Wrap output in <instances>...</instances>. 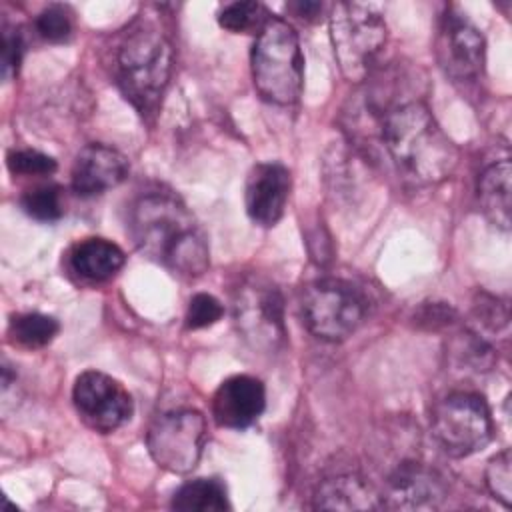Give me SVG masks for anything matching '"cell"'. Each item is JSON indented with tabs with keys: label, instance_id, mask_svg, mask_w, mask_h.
I'll return each mask as SVG.
<instances>
[{
	"label": "cell",
	"instance_id": "obj_1",
	"mask_svg": "<svg viewBox=\"0 0 512 512\" xmlns=\"http://www.w3.org/2000/svg\"><path fill=\"white\" fill-rule=\"evenodd\" d=\"M130 234L138 250L172 274L194 278L208 270V240L182 200L166 192L138 198L130 210Z\"/></svg>",
	"mask_w": 512,
	"mask_h": 512
},
{
	"label": "cell",
	"instance_id": "obj_2",
	"mask_svg": "<svg viewBox=\"0 0 512 512\" xmlns=\"http://www.w3.org/2000/svg\"><path fill=\"white\" fill-rule=\"evenodd\" d=\"M378 130L400 174L416 184H438L458 166L456 144L420 100L386 108Z\"/></svg>",
	"mask_w": 512,
	"mask_h": 512
},
{
	"label": "cell",
	"instance_id": "obj_3",
	"mask_svg": "<svg viewBox=\"0 0 512 512\" xmlns=\"http://www.w3.org/2000/svg\"><path fill=\"white\" fill-rule=\"evenodd\" d=\"M174 52L166 34L148 20H136L116 50V82L142 114L152 116L172 74Z\"/></svg>",
	"mask_w": 512,
	"mask_h": 512
},
{
	"label": "cell",
	"instance_id": "obj_4",
	"mask_svg": "<svg viewBox=\"0 0 512 512\" xmlns=\"http://www.w3.org/2000/svg\"><path fill=\"white\" fill-rule=\"evenodd\" d=\"M252 80L258 94L278 106L294 104L302 94L304 58L294 28L270 16L258 30L250 52Z\"/></svg>",
	"mask_w": 512,
	"mask_h": 512
},
{
	"label": "cell",
	"instance_id": "obj_5",
	"mask_svg": "<svg viewBox=\"0 0 512 512\" xmlns=\"http://www.w3.org/2000/svg\"><path fill=\"white\" fill-rule=\"evenodd\" d=\"M330 42L342 76L362 82L376 66L388 26L378 6L366 2H336L328 12Z\"/></svg>",
	"mask_w": 512,
	"mask_h": 512
},
{
	"label": "cell",
	"instance_id": "obj_6",
	"mask_svg": "<svg viewBox=\"0 0 512 512\" xmlns=\"http://www.w3.org/2000/svg\"><path fill=\"white\" fill-rule=\"evenodd\" d=\"M232 316L244 342L262 354H274L286 340L284 298L264 276H244L232 292Z\"/></svg>",
	"mask_w": 512,
	"mask_h": 512
},
{
	"label": "cell",
	"instance_id": "obj_7",
	"mask_svg": "<svg viewBox=\"0 0 512 512\" xmlns=\"http://www.w3.org/2000/svg\"><path fill=\"white\" fill-rule=\"evenodd\" d=\"M430 428L434 442L452 458H466L484 450L494 436L486 400L468 390L444 396L432 410Z\"/></svg>",
	"mask_w": 512,
	"mask_h": 512
},
{
	"label": "cell",
	"instance_id": "obj_8",
	"mask_svg": "<svg viewBox=\"0 0 512 512\" xmlns=\"http://www.w3.org/2000/svg\"><path fill=\"white\" fill-rule=\"evenodd\" d=\"M300 314L310 334L326 342H340L364 322L366 300L350 282L320 278L302 290Z\"/></svg>",
	"mask_w": 512,
	"mask_h": 512
},
{
	"label": "cell",
	"instance_id": "obj_9",
	"mask_svg": "<svg viewBox=\"0 0 512 512\" xmlns=\"http://www.w3.org/2000/svg\"><path fill=\"white\" fill-rule=\"evenodd\" d=\"M204 440L206 420L192 408H178L156 416L146 434L152 460L172 474H188L196 468Z\"/></svg>",
	"mask_w": 512,
	"mask_h": 512
},
{
	"label": "cell",
	"instance_id": "obj_10",
	"mask_svg": "<svg viewBox=\"0 0 512 512\" xmlns=\"http://www.w3.org/2000/svg\"><path fill=\"white\" fill-rule=\"evenodd\" d=\"M72 402L80 420L94 432L108 434L132 418V396L112 376L86 370L74 380Z\"/></svg>",
	"mask_w": 512,
	"mask_h": 512
},
{
	"label": "cell",
	"instance_id": "obj_11",
	"mask_svg": "<svg viewBox=\"0 0 512 512\" xmlns=\"http://www.w3.org/2000/svg\"><path fill=\"white\" fill-rule=\"evenodd\" d=\"M434 52L444 74L456 82H472L482 74L486 56L484 36L466 14L454 8L446 10L440 18Z\"/></svg>",
	"mask_w": 512,
	"mask_h": 512
},
{
	"label": "cell",
	"instance_id": "obj_12",
	"mask_svg": "<svg viewBox=\"0 0 512 512\" xmlns=\"http://www.w3.org/2000/svg\"><path fill=\"white\" fill-rule=\"evenodd\" d=\"M446 496V484L438 472L416 460L400 462L386 478L382 502L396 510H434Z\"/></svg>",
	"mask_w": 512,
	"mask_h": 512
},
{
	"label": "cell",
	"instance_id": "obj_13",
	"mask_svg": "<svg viewBox=\"0 0 512 512\" xmlns=\"http://www.w3.org/2000/svg\"><path fill=\"white\" fill-rule=\"evenodd\" d=\"M290 196V172L280 162L254 164L246 178L244 206L250 220L258 226H274Z\"/></svg>",
	"mask_w": 512,
	"mask_h": 512
},
{
	"label": "cell",
	"instance_id": "obj_14",
	"mask_svg": "<svg viewBox=\"0 0 512 512\" xmlns=\"http://www.w3.org/2000/svg\"><path fill=\"white\" fill-rule=\"evenodd\" d=\"M128 172L130 164L122 152L106 144H88L74 160L70 182L78 196L92 198L120 186Z\"/></svg>",
	"mask_w": 512,
	"mask_h": 512
},
{
	"label": "cell",
	"instance_id": "obj_15",
	"mask_svg": "<svg viewBox=\"0 0 512 512\" xmlns=\"http://www.w3.org/2000/svg\"><path fill=\"white\" fill-rule=\"evenodd\" d=\"M264 408V384L248 374L226 378L212 396V416L216 424L232 430H244L252 426Z\"/></svg>",
	"mask_w": 512,
	"mask_h": 512
},
{
	"label": "cell",
	"instance_id": "obj_16",
	"mask_svg": "<svg viewBox=\"0 0 512 512\" xmlns=\"http://www.w3.org/2000/svg\"><path fill=\"white\" fill-rule=\"evenodd\" d=\"M314 508L320 510H380L382 494L358 474H336L318 484Z\"/></svg>",
	"mask_w": 512,
	"mask_h": 512
},
{
	"label": "cell",
	"instance_id": "obj_17",
	"mask_svg": "<svg viewBox=\"0 0 512 512\" xmlns=\"http://www.w3.org/2000/svg\"><path fill=\"white\" fill-rule=\"evenodd\" d=\"M478 202L484 216L500 230L510 228V192H512V166L510 160H498L486 166L478 176Z\"/></svg>",
	"mask_w": 512,
	"mask_h": 512
},
{
	"label": "cell",
	"instance_id": "obj_18",
	"mask_svg": "<svg viewBox=\"0 0 512 512\" xmlns=\"http://www.w3.org/2000/svg\"><path fill=\"white\" fill-rule=\"evenodd\" d=\"M124 260L122 248L106 238H86L78 242L68 256L70 268L90 282L112 278L124 266Z\"/></svg>",
	"mask_w": 512,
	"mask_h": 512
},
{
	"label": "cell",
	"instance_id": "obj_19",
	"mask_svg": "<svg viewBox=\"0 0 512 512\" xmlns=\"http://www.w3.org/2000/svg\"><path fill=\"white\" fill-rule=\"evenodd\" d=\"M172 508L182 512H222L228 510L226 486L218 478H196L182 484L172 496Z\"/></svg>",
	"mask_w": 512,
	"mask_h": 512
},
{
	"label": "cell",
	"instance_id": "obj_20",
	"mask_svg": "<svg viewBox=\"0 0 512 512\" xmlns=\"http://www.w3.org/2000/svg\"><path fill=\"white\" fill-rule=\"evenodd\" d=\"M60 330V324L56 318L40 312H26L12 316L10 320V336L16 344L24 348H42L50 344Z\"/></svg>",
	"mask_w": 512,
	"mask_h": 512
},
{
	"label": "cell",
	"instance_id": "obj_21",
	"mask_svg": "<svg viewBox=\"0 0 512 512\" xmlns=\"http://www.w3.org/2000/svg\"><path fill=\"white\" fill-rule=\"evenodd\" d=\"M22 210L38 222H54L64 214L60 188L54 184H40L28 188L20 198Z\"/></svg>",
	"mask_w": 512,
	"mask_h": 512
},
{
	"label": "cell",
	"instance_id": "obj_22",
	"mask_svg": "<svg viewBox=\"0 0 512 512\" xmlns=\"http://www.w3.org/2000/svg\"><path fill=\"white\" fill-rule=\"evenodd\" d=\"M268 18L270 14L260 2H232L218 14L220 26L234 34L260 30Z\"/></svg>",
	"mask_w": 512,
	"mask_h": 512
},
{
	"label": "cell",
	"instance_id": "obj_23",
	"mask_svg": "<svg viewBox=\"0 0 512 512\" xmlns=\"http://www.w3.org/2000/svg\"><path fill=\"white\" fill-rule=\"evenodd\" d=\"M454 356L462 366H468L476 372L488 370L494 364V350L492 346L480 338L476 332H464L456 340Z\"/></svg>",
	"mask_w": 512,
	"mask_h": 512
},
{
	"label": "cell",
	"instance_id": "obj_24",
	"mask_svg": "<svg viewBox=\"0 0 512 512\" xmlns=\"http://www.w3.org/2000/svg\"><path fill=\"white\" fill-rule=\"evenodd\" d=\"M486 486L506 508L512 504V458L510 450L498 452L486 466Z\"/></svg>",
	"mask_w": 512,
	"mask_h": 512
},
{
	"label": "cell",
	"instance_id": "obj_25",
	"mask_svg": "<svg viewBox=\"0 0 512 512\" xmlns=\"http://www.w3.org/2000/svg\"><path fill=\"white\" fill-rule=\"evenodd\" d=\"M8 170L18 176H48L56 172V160L38 150H10L6 156Z\"/></svg>",
	"mask_w": 512,
	"mask_h": 512
},
{
	"label": "cell",
	"instance_id": "obj_26",
	"mask_svg": "<svg viewBox=\"0 0 512 512\" xmlns=\"http://www.w3.org/2000/svg\"><path fill=\"white\" fill-rule=\"evenodd\" d=\"M36 32L48 42H64L72 32V20L66 8L62 6H48L44 8L34 20Z\"/></svg>",
	"mask_w": 512,
	"mask_h": 512
},
{
	"label": "cell",
	"instance_id": "obj_27",
	"mask_svg": "<svg viewBox=\"0 0 512 512\" xmlns=\"http://www.w3.org/2000/svg\"><path fill=\"white\" fill-rule=\"evenodd\" d=\"M222 314H224V308L212 294H206V292L194 294L186 310V328L188 330L208 328L216 324L222 318Z\"/></svg>",
	"mask_w": 512,
	"mask_h": 512
},
{
	"label": "cell",
	"instance_id": "obj_28",
	"mask_svg": "<svg viewBox=\"0 0 512 512\" xmlns=\"http://www.w3.org/2000/svg\"><path fill=\"white\" fill-rule=\"evenodd\" d=\"M24 56V38L20 30L12 24L2 26V78L4 82L12 80L22 64Z\"/></svg>",
	"mask_w": 512,
	"mask_h": 512
},
{
	"label": "cell",
	"instance_id": "obj_29",
	"mask_svg": "<svg viewBox=\"0 0 512 512\" xmlns=\"http://www.w3.org/2000/svg\"><path fill=\"white\" fill-rule=\"evenodd\" d=\"M474 314L482 326H488L490 330H498L500 326L508 324V308L504 302H500L494 296L482 294L480 300L474 304Z\"/></svg>",
	"mask_w": 512,
	"mask_h": 512
},
{
	"label": "cell",
	"instance_id": "obj_30",
	"mask_svg": "<svg viewBox=\"0 0 512 512\" xmlns=\"http://www.w3.org/2000/svg\"><path fill=\"white\" fill-rule=\"evenodd\" d=\"M294 10L296 16L304 18V20H312L318 16V12H322V4L320 2H296L290 6Z\"/></svg>",
	"mask_w": 512,
	"mask_h": 512
}]
</instances>
